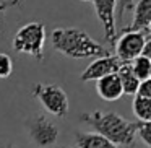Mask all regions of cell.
<instances>
[{
    "mask_svg": "<svg viewBox=\"0 0 151 148\" xmlns=\"http://www.w3.org/2000/svg\"><path fill=\"white\" fill-rule=\"evenodd\" d=\"M130 67H132V72L135 73V77H137L140 82L150 78V75H151V60L146 59L145 56H140V57H137L133 62H130Z\"/></svg>",
    "mask_w": 151,
    "mask_h": 148,
    "instance_id": "cell-14",
    "label": "cell"
},
{
    "mask_svg": "<svg viewBox=\"0 0 151 148\" xmlns=\"http://www.w3.org/2000/svg\"><path fill=\"white\" fill-rule=\"evenodd\" d=\"M80 121L94 129L96 134L102 135L120 148H132L135 145L138 132V122H130L114 111H93L81 114Z\"/></svg>",
    "mask_w": 151,
    "mask_h": 148,
    "instance_id": "cell-1",
    "label": "cell"
},
{
    "mask_svg": "<svg viewBox=\"0 0 151 148\" xmlns=\"http://www.w3.org/2000/svg\"><path fill=\"white\" fill-rule=\"evenodd\" d=\"M33 96L41 103L44 111L59 119H65L70 111V103L65 90L54 83H36Z\"/></svg>",
    "mask_w": 151,
    "mask_h": 148,
    "instance_id": "cell-4",
    "label": "cell"
},
{
    "mask_svg": "<svg viewBox=\"0 0 151 148\" xmlns=\"http://www.w3.org/2000/svg\"><path fill=\"white\" fill-rule=\"evenodd\" d=\"M8 148H15V147H8Z\"/></svg>",
    "mask_w": 151,
    "mask_h": 148,
    "instance_id": "cell-24",
    "label": "cell"
},
{
    "mask_svg": "<svg viewBox=\"0 0 151 148\" xmlns=\"http://www.w3.org/2000/svg\"><path fill=\"white\" fill-rule=\"evenodd\" d=\"M96 91H98L99 98L104 99V101H117L124 96V91H122V85L120 80H119L117 73L114 75H107L104 78L98 80L96 82Z\"/></svg>",
    "mask_w": 151,
    "mask_h": 148,
    "instance_id": "cell-10",
    "label": "cell"
},
{
    "mask_svg": "<svg viewBox=\"0 0 151 148\" xmlns=\"http://www.w3.org/2000/svg\"><path fill=\"white\" fill-rule=\"evenodd\" d=\"M150 78H151V75H150Z\"/></svg>",
    "mask_w": 151,
    "mask_h": 148,
    "instance_id": "cell-25",
    "label": "cell"
},
{
    "mask_svg": "<svg viewBox=\"0 0 151 148\" xmlns=\"http://www.w3.org/2000/svg\"><path fill=\"white\" fill-rule=\"evenodd\" d=\"M141 56H145L146 59L151 60V38L150 39H146V43H145V47H143V54Z\"/></svg>",
    "mask_w": 151,
    "mask_h": 148,
    "instance_id": "cell-20",
    "label": "cell"
},
{
    "mask_svg": "<svg viewBox=\"0 0 151 148\" xmlns=\"http://www.w3.org/2000/svg\"><path fill=\"white\" fill-rule=\"evenodd\" d=\"M13 72V60L7 52H0V80L8 78Z\"/></svg>",
    "mask_w": 151,
    "mask_h": 148,
    "instance_id": "cell-15",
    "label": "cell"
},
{
    "mask_svg": "<svg viewBox=\"0 0 151 148\" xmlns=\"http://www.w3.org/2000/svg\"><path fill=\"white\" fill-rule=\"evenodd\" d=\"M133 112L140 122H150L151 121V99L141 98V96H135L133 98Z\"/></svg>",
    "mask_w": 151,
    "mask_h": 148,
    "instance_id": "cell-13",
    "label": "cell"
},
{
    "mask_svg": "<svg viewBox=\"0 0 151 148\" xmlns=\"http://www.w3.org/2000/svg\"><path fill=\"white\" fill-rule=\"evenodd\" d=\"M135 96H141V98L151 99V78L140 82V86H138V91Z\"/></svg>",
    "mask_w": 151,
    "mask_h": 148,
    "instance_id": "cell-18",
    "label": "cell"
},
{
    "mask_svg": "<svg viewBox=\"0 0 151 148\" xmlns=\"http://www.w3.org/2000/svg\"><path fill=\"white\" fill-rule=\"evenodd\" d=\"M146 38H151V25H150V30H148V34H146Z\"/></svg>",
    "mask_w": 151,
    "mask_h": 148,
    "instance_id": "cell-21",
    "label": "cell"
},
{
    "mask_svg": "<svg viewBox=\"0 0 151 148\" xmlns=\"http://www.w3.org/2000/svg\"><path fill=\"white\" fill-rule=\"evenodd\" d=\"M151 25V0H138L133 5V20L128 28H124L122 31H138L148 34Z\"/></svg>",
    "mask_w": 151,
    "mask_h": 148,
    "instance_id": "cell-9",
    "label": "cell"
},
{
    "mask_svg": "<svg viewBox=\"0 0 151 148\" xmlns=\"http://www.w3.org/2000/svg\"><path fill=\"white\" fill-rule=\"evenodd\" d=\"M50 46L54 51L70 59H89V57L109 56V51L94 41L86 31L78 28H55L50 33Z\"/></svg>",
    "mask_w": 151,
    "mask_h": 148,
    "instance_id": "cell-2",
    "label": "cell"
},
{
    "mask_svg": "<svg viewBox=\"0 0 151 148\" xmlns=\"http://www.w3.org/2000/svg\"><path fill=\"white\" fill-rule=\"evenodd\" d=\"M117 77H119V80H120L124 95H130V96L137 95L138 86H140V80H138L137 77H135V73L132 72L130 64H122V67L117 72Z\"/></svg>",
    "mask_w": 151,
    "mask_h": 148,
    "instance_id": "cell-12",
    "label": "cell"
},
{
    "mask_svg": "<svg viewBox=\"0 0 151 148\" xmlns=\"http://www.w3.org/2000/svg\"><path fill=\"white\" fill-rule=\"evenodd\" d=\"M44 44H46V26L39 21L26 23L15 33L12 41L13 51L34 57L36 60L44 59Z\"/></svg>",
    "mask_w": 151,
    "mask_h": 148,
    "instance_id": "cell-3",
    "label": "cell"
},
{
    "mask_svg": "<svg viewBox=\"0 0 151 148\" xmlns=\"http://www.w3.org/2000/svg\"><path fill=\"white\" fill-rule=\"evenodd\" d=\"M138 137L141 138L148 148H151V121L150 122H138Z\"/></svg>",
    "mask_w": 151,
    "mask_h": 148,
    "instance_id": "cell-16",
    "label": "cell"
},
{
    "mask_svg": "<svg viewBox=\"0 0 151 148\" xmlns=\"http://www.w3.org/2000/svg\"><path fill=\"white\" fill-rule=\"evenodd\" d=\"M80 2H91V0H80Z\"/></svg>",
    "mask_w": 151,
    "mask_h": 148,
    "instance_id": "cell-22",
    "label": "cell"
},
{
    "mask_svg": "<svg viewBox=\"0 0 151 148\" xmlns=\"http://www.w3.org/2000/svg\"><path fill=\"white\" fill-rule=\"evenodd\" d=\"M133 5H135V0H117V18H119V23H122L125 13L128 10H133Z\"/></svg>",
    "mask_w": 151,
    "mask_h": 148,
    "instance_id": "cell-17",
    "label": "cell"
},
{
    "mask_svg": "<svg viewBox=\"0 0 151 148\" xmlns=\"http://www.w3.org/2000/svg\"><path fill=\"white\" fill-rule=\"evenodd\" d=\"M60 148H70V147H60Z\"/></svg>",
    "mask_w": 151,
    "mask_h": 148,
    "instance_id": "cell-23",
    "label": "cell"
},
{
    "mask_svg": "<svg viewBox=\"0 0 151 148\" xmlns=\"http://www.w3.org/2000/svg\"><path fill=\"white\" fill-rule=\"evenodd\" d=\"M120 67H122V62L112 54L104 57H98L83 70V73L80 75V80L81 82H98V80L104 78L107 75L117 73Z\"/></svg>",
    "mask_w": 151,
    "mask_h": 148,
    "instance_id": "cell-8",
    "label": "cell"
},
{
    "mask_svg": "<svg viewBox=\"0 0 151 148\" xmlns=\"http://www.w3.org/2000/svg\"><path fill=\"white\" fill-rule=\"evenodd\" d=\"M76 148H120L96 132H76Z\"/></svg>",
    "mask_w": 151,
    "mask_h": 148,
    "instance_id": "cell-11",
    "label": "cell"
},
{
    "mask_svg": "<svg viewBox=\"0 0 151 148\" xmlns=\"http://www.w3.org/2000/svg\"><path fill=\"white\" fill-rule=\"evenodd\" d=\"M23 0H0V13L2 12H7L10 8H17L21 5Z\"/></svg>",
    "mask_w": 151,
    "mask_h": 148,
    "instance_id": "cell-19",
    "label": "cell"
},
{
    "mask_svg": "<svg viewBox=\"0 0 151 148\" xmlns=\"http://www.w3.org/2000/svg\"><path fill=\"white\" fill-rule=\"evenodd\" d=\"M146 43V36L138 31H122V36L117 38L115 47V57L122 64H130L137 57L143 54V47Z\"/></svg>",
    "mask_w": 151,
    "mask_h": 148,
    "instance_id": "cell-6",
    "label": "cell"
},
{
    "mask_svg": "<svg viewBox=\"0 0 151 148\" xmlns=\"http://www.w3.org/2000/svg\"><path fill=\"white\" fill-rule=\"evenodd\" d=\"M94 5V12L102 25L104 39L114 47L117 41V28H115V10L117 0H91Z\"/></svg>",
    "mask_w": 151,
    "mask_h": 148,
    "instance_id": "cell-7",
    "label": "cell"
},
{
    "mask_svg": "<svg viewBox=\"0 0 151 148\" xmlns=\"http://www.w3.org/2000/svg\"><path fill=\"white\" fill-rule=\"evenodd\" d=\"M59 127L44 114H36L28 125V135L37 148L52 147L59 138Z\"/></svg>",
    "mask_w": 151,
    "mask_h": 148,
    "instance_id": "cell-5",
    "label": "cell"
}]
</instances>
